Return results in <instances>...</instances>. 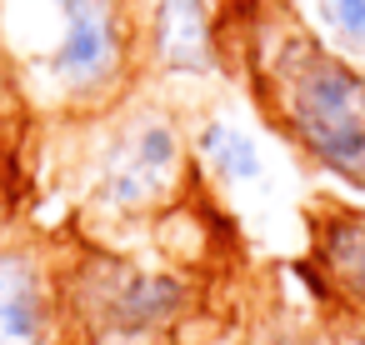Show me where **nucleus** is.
Returning <instances> with one entry per match:
<instances>
[{
    "mask_svg": "<svg viewBox=\"0 0 365 345\" xmlns=\"http://www.w3.org/2000/svg\"><path fill=\"white\" fill-rule=\"evenodd\" d=\"M0 345H61V280L36 245H0Z\"/></svg>",
    "mask_w": 365,
    "mask_h": 345,
    "instance_id": "6",
    "label": "nucleus"
},
{
    "mask_svg": "<svg viewBox=\"0 0 365 345\" xmlns=\"http://www.w3.org/2000/svg\"><path fill=\"white\" fill-rule=\"evenodd\" d=\"M66 345H165L195 310V275L110 240H86L56 260Z\"/></svg>",
    "mask_w": 365,
    "mask_h": 345,
    "instance_id": "4",
    "label": "nucleus"
},
{
    "mask_svg": "<svg viewBox=\"0 0 365 345\" xmlns=\"http://www.w3.org/2000/svg\"><path fill=\"white\" fill-rule=\"evenodd\" d=\"M315 41L365 66V0H275Z\"/></svg>",
    "mask_w": 365,
    "mask_h": 345,
    "instance_id": "9",
    "label": "nucleus"
},
{
    "mask_svg": "<svg viewBox=\"0 0 365 345\" xmlns=\"http://www.w3.org/2000/svg\"><path fill=\"white\" fill-rule=\"evenodd\" d=\"M71 155L66 180L76 190V210L96 230H135L160 225L185 205L195 175L190 125L180 101L160 91H130L120 105L66 125Z\"/></svg>",
    "mask_w": 365,
    "mask_h": 345,
    "instance_id": "3",
    "label": "nucleus"
},
{
    "mask_svg": "<svg viewBox=\"0 0 365 345\" xmlns=\"http://www.w3.org/2000/svg\"><path fill=\"white\" fill-rule=\"evenodd\" d=\"M190 155H195V175L220 185V190H255L270 180V160L255 130H245L235 115L205 110L190 125Z\"/></svg>",
    "mask_w": 365,
    "mask_h": 345,
    "instance_id": "8",
    "label": "nucleus"
},
{
    "mask_svg": "<svg viewBox=\"0 0 365 345\" xmlns=\"http://www.w3.org/2000/svg\"><path fill=\"white\" fill-rule=\"evenodd\" d=\"M11 110H21V105H16V96H11V86H6V81H0V130H6V115H11Z\"/></svg>",
    "mask_w": 365,
    "mask_h": 345,
    "instance_id": "10",
    "label": "nucleus"
},
{
    "mask_svg": "<svg viewBox=\"0 0 365 345\" xmlns=\"http://www.w3.org/2000/svg\"><path fill=\"white\" fill-rule=\"evenodd\" d=\"M240 71L260 120L290 155L365 195V66L315 41L275 0L240 21Z\"/></svg>",
    "mask_w": 365,
    "mask_h": 345,
    "instance_id": "1",
    "label": "nucleus"
},
{
    "mask_svg": "<svg viewBox=\"0 0 365 345\" xmlns=\"http://www.w3.org/2000/svg\"><path fill=\"white\" fill-rule=\"evenodd\" d=\"M0 66L21 115L76 125L140 91L130 0H0Z\"/></svg>",
    "mask_w": 365,
    "mask_h": 345,
    "instance_id": "2",
    "label": "nucleus"
},
{
    "mask_svg": "<svg viewBox=\"0 0 365 345\" xmlns=\"http://www.w3.org/2000/svg\"><path fill=\"white\" fill-rule=\"evenodd\" d=\"M140 86L180 101L185 91H210L230 71V36L220 0H130Z\"/></svg>",
    "mask_w": 365,
    "mask_h": 345,
    "instance_id": "5",
    "label": "nucleus"
},
{
    "mask_svg": "<svg viewBox=\"0 0 365 345\" xmlns=\"http://www.w3.org/2000/svg\"><path fill=\"white\" fill-rule=\"evenodd\" d=\"M310 270L320 295L365 335V205H320L310 215Z\"/></svg>",
    "mask_w": 365,
    "mask_h": 345,
    "instance_id": "7",
    "label": "nucleus"
}]
</instances>
